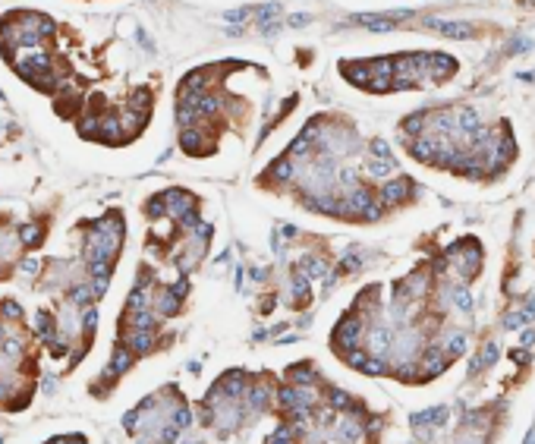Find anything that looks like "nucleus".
<instances>
[{
    "mask_svg": "<svg viewBox=\"0 0 535 444\" xmlns=\"http://www.w3.org/2000/svg\"><path fill=\"white\" fill-rule=\"evenodd\" d=\"M526 322H529V315H526V312H510V315L504 318V328H507V331H520Z\"/></svg>",
    "mask_w": 535,
    "mask_h": 444,
    "instance_id": "1",
    "label": "nucleus"
},
{
    "mask_svg": "<svg viewBox=\"0 0 535 444\" xmlns=\"http://www.w3.org/2000/svg\"><path fill=\"white\" fill-rule=\"evenodd\" d=\"M453 306H460L463 312H469V309H472V296H469L466 290H453Z\"/></svg>",
    "mask_w": 535,
    "mask_h": 444,
    "instance_id": "2",
    "label": "nucleus"
}]
</instances>
